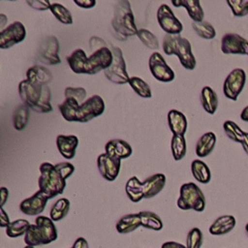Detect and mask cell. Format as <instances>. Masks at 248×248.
Masks as SVG:
<instances>
[{"mask_svg":"<svg viewBox=\"0 0 248 248\" xmlns=\"http://www.w3.org/2000/svg\"><path fill=\"white\" fill-rule=\"evenodd\" d=\"M26 3L31 7L33 8L34 10H37V11H46V10H49L50 8V5L51 3L47 0H45V1H41V0H27Z\"/></svg>","mask_w":248,"mask_h":248,"instance_id":"f6af8a7d","label":"cell"},{"mask_svg":"<svg viewBox=\"0 0 248 248\" xmlns=\"http://www.w3.org/2000/svg\"><path fill=\"white\" fill-rule=\"evenodd\" d=\"M24 248H35V247H33V246H28V245H26Z\"/></svg>","mask_w":248,"mask_h":248,"instance_id":"9f6ffc18","label":"cell"},{"mask_svg":"<svg viewBox=\"0 0 248 248\" xmlns=\"http://www.w3.org/2000/svg\"><path fill=\"white\" fill-rule=\"evenodd\" d=\"M113 60L109 68L104 71L105 77L112 83L115 84H126L129 82L130 77L126 70V63L123 57L122 50L118 46L111 47Z\"/></svg>","mask_w":248,"mask_h":248,"instance_id":"ba28073f","label":"cell"},{"mask_svg":"<svg viewBox=\"0 0 248 248\" xmlns=\"http://www.w3.org/2000/svg\"><path fill=\"white\" fill-rule=\"evenodd\" d=\"M10 219L3 207H0V227L7 228L10 225Z\"/></svg>","mask_w":248,"mask_h":248,"instance_id":"7dc6e473","label":"cell"},{"mask_svg":"<svg viewBox=\"0 0 248 248\" xmlns=\"http://www.w3.org/2000/svg\"><path fill=\"white\" fill-rule=\"evenodd\" d=\"M70 201L66 198H61L59 200H57L51 206L50 208V212H49V218L53 221H60L62 220L64 217H66V215L68 214L69 210H70Z\"/></svg>","mask_w":248,"mask_h":248,"instance_id":"d6a6232c","label":"cell"},{"mask_svg":"<svg viewBox=\"0 0 248 248\" xmlns=\"http://www.w3.org/2000/svg\"><path fill=\"white\" fill-rule=\"evenodd\" d=\"M58 233L54 222L43 215L35 219V224L30 225L24 235V242L28 246L46 245L57 239Z\"/></svg>","mask_w":248,"mask_h":248,"instance_id":"3957f363","label":"cell"},{"mask_svg":"<svg viewBox=\"0 0 248 248\" xmlns=\"http://www.w3.org/2000/svg\"><path fill=\"white\" fill-rule=\"evenodd\" d=\"M59 42L55 36H47L42 40L38 49V59L46 65H57L59 57Z\"/></svg>","mask_w":248,"mask_h":248,"instance_id":"8fae6325","label":"cell"},{"mask_svg":"<svg viewBox=\"0 0 248 248\" xmlns=\"http://www.w3.org/2000/svg\"><path fill=\"white\" fill-rule=\"evenodd\" d=\"M161 248H187L186 245H183L176 241H167L162 244Z\"/></svg>","mask_w":248,"mask_h":248,"instance_id":"681fc988","label":"cell"},{"mask_svg":"<svg viewBox=\"0 0 248 248\" xmlns=\"http://www.w3.org/2000/svg\"><path fill=\"white\" fill-rule=\"evenodd\" d=\"M227 4L234 16L242 17L248 15V0H227Z\"/></svg>","mask_w":248,"mask_h":248,"instance_id":"60d3db41","label":"cell"},{"mask_svg":"<svg viewBox=\"0 0 248 248\" xmlns=\"http://www.w3.org/2000/svg\"><path fill=\"white\" fill-rule=\"evenodd\" d=\"M74 3L82 9H91L96 5L95 0H74Z\"/></svg>","mask_w":248,"mask_h":248,"instance_id":"bcb514c9","label":"cell"},{"mask_svg":"<svg viewBox=\"0 0 248 248\" xmlns=\"http://www.w3.org/2000/svg\"><path fill=\"white\" fill-rule=\"evenodd\" d=\"M192 28L199 37L205 40H211L216 36V31L213 25L205 20H202L201 22L193 21Z\"/></svg>","mask_w":248,"mask_h":248,"instance_id":"74e56055","label":"cell"},{"mask_svg":"<svg viewBox=\"0 0 248 248\" xmlns=\"http://www.w3.org/2000/svg\"><path fill=\"white\" fill-rule=\"evenodd\" d=\"M58 108L65 120L86 123L104 112L105 102L99 95L91 96L81 105L74 98H66Z\"/></svg>","mask_w":248,"mask_h":248,"instance_id":"6da1fadb","label":"cell"},{"mask_svg":"<svg viewBox=\"0 0 248 248\" xmlns=\"http://www.w3.org/2000/svg\"><path fill=\"white\" fill-rule=\"evenodd\" d=\"M140 217V222L141 226L144 227L145 229L153 230V231H161L163 229V221L160 218L159 215L152 211H140L139 212Z\"/></svg>","mask_w":248,"mask_h":248,"instance_id":"f546056e","label":"cell"},{"mask_svg":"<svg viewBox=\"0 0 248 248\" xmlns=\"http://www.w3.org/2000/svg\"><path fill=\"white\" fill-rule=\"evenodd\" d=\"M223 129L226 136L230 140L238 143L242 142L245 132L235 122H233L232 120H226L223 124Z\"/></svg>","mask_w":248,"mask_h":248,"instance_id":"d590c367","label":"cell"},{"mask_svg":"<svg viewBox=\"0 0 248 248\" xmlns=\"http://www.w3.org/2000/svg\"><path fill=\"white\" fill-rule=\"evenodd\" d=\"M121 161L108 157L106 153H102L97 158V168L100 174L108 181H114L120 170Z\"/></svg>","mask_w":248,"mask_h":248,"instance_id":"e0dca14e","label":"cell"},{"mask_svg":"<svg viewBox=\"0 0 248 248\" xmlns=\"http://www.w3.org/2000/svg\"><path fill=\"white\" fill-rule=\"evenodd\" d=\"M26 37V29L20 21H14L0 32V47L10 48L22 42Z\"/></svg>","mask_w":248,"mask_h":248,"instance_id":"5bb4252c","label":"cell"},{"mask_svg":"<svg viewBox=\"0 0 248 248\" xmlns=\"http://www.w3.org/2000/svg\"><path fill=\"white\" fill-rule=\"evenodd\" d=\"M168 125L172 135L184 136L187 131L188 122L186 116L181 111L170 109L168 112Z\"/></svg>","mask_w":248,"mask_h":248,"instance_id":"44dd1931","label":"cell"},{"mask_svg":"<svg viewBox=\"0 0 248 248\" xmlns=\"http://www.w3.org/2000/svg\"><path fill=\"white\" fill-rule=\"evenodd\" d=\"M125 192L127 197L133 202H139L143 199L141 191V182L137 176H132L128 179L125 185Z\"/></svg>","mask_w":248,"mask_h":248,"instance_id":"4dcf8cb0","label":"cell"},{"mask_svg":"<svg viewBox=\"0 0 248 248\" xmlns=\"http://www.w3.org/2000/svg\"><path fill=\"white\" fill-rule=\"evenodd\" d=\"M113 60L111 49L108 46L97 48L93 53L87 57L85 64V74L96 75L101 71H106L110 67Z\"/></svg>","mask_w":248,"mask_h":248,"instance_id":"9c48e42d","label":"cell"},{"mask_svg":"<svg viewBox=\"0 0 248 248\" xmlns=\"http://www.w3.org/2000/svg\"><path fill=\"white\" fill-rule=\"evenodd\" d=\"M157 21L166 34L180 35L181 31L183 30L182 23L174 16L172 10L167 4H162L158 8Z\"/></svg>","mask_w":248,"mask_h":248,"instance_id":"7c38bea8","label":"cell"},{"mask_svg":"<svg viewBox=\"0 0 248 248\" xmlns=\"http://www.w3.org/2000/svg\"><path fill=\"white\" fill-rule=\"evenodd\" d=\"M240 119H241L242 121L248 122V106H246V107L241 110Z\"/></svg>","mask_w":248,"mask_h":248,"instance_id":"f5cc1de1","label":"cell"},{"mask_svg":"<svg viewBox=\"0 0 248 248\" xmlns=\"http://www.w3.org/2000/svg\"><path fill=\"white\" fill-rule=\"evenodd\" d=\"M171 4L175 7H183L186 9L190 18L195 22L203 20L204 13L202 8L201 2L198 0H172Z\"/></svg>","mask_w":248,"mask_h":248,"instance_id":"cb8c5ba5","label":"cell"},{"mask_svg":"<svg viewBox=\"0 0 248 248\" xmlns=\"http://www.w3.org/2000/svg\"><path fill=\"white\" fill-rule=\"evenodd\" d=\"M30 115V108L24 105H19L16 109L14 111L13 115V126L16 131H22L29 120Z\"/></svg>","mask_w":248,"mask_h":248,"instance_id":"1f68e13d","label":"cell"},{"mask_svg":"<svg viewBox=\"0 0 248 248\" xmlns=\"http://www.w3.org/2000/svg\"><path fill=\"white\" fill-rule=\"evenodd\" d=\"M0 18H1V21H0V23H1V24H0V27H1V29L3 30V29H4L3 27H4V25L6 24V23H5L6 16H5V15H3V14H1V15H0Z\"/></svg>","mask_w":248,"mask_h":248,"instance_id":"db71d44e","label":"cell"},{"mask_svg":"<svg viewBox=\"0 0 248 248\" xmlns=\"http://www.w3.org/2000/svg\"><path fill=\"white\" fill-rule=\"evenodd\" d=\"M129 85L137 95L142 98H151L152 92L150 86L142 78L139 77H131L129 78Z\"/></svg>","mask_w":248,"mask_h":248,"instance_id":"8d00e7d4","label":"cell"},{"mask_svg":"<svg viewBox=\"0 0 248 248\" xmlns=\"http://www.w3.org/2000/svg\"><path fill=\"white\" fill-rule=\"evenodd\" d=\"M65 99L66 98H74L76 99L80 105L84 103L86 97V90L83 87H66L64 90Z\"/></svg>","mask_w":248,"mask_h":248,"instance_id":"7bdbcfd3","label":"cell"},{"mask_svg":"<svg viewBox=\"0 0 248 248\" xmlns=\"http://www.w3.org/2000/svg\"><path fill=\"white\" fill-rule=\"evenodd\" d=\"M221 50L225 54H241L248 53V41L236 33H227L221 40Z\"/></svg>","mask_w":248,"mask_h":248,"instance_id":"9a60e30c","label":"cell"},{"mask_svg":"<svg viewBox=\"0 0 248 248\" xmlns=\"http://www.w3.org/2000/svg\"><path fill=\"white\" fill-rule=\"evenodd\" d=\"M40 177L38 179L39 191L46 195L48 200L62 194L66 187V179L58 171L54 165L44 162L40 165Z\"/></svg>","mask_w":248,"mask_h":248,"instance_id":"8992f818","label":"cell"},{"mask_svg":"<svg viewBox=\"0 0 248 248\" xmlns=\"http://www.w3.org/2000/svg\"><path fill=\"white\" fill-rule=\"evenodd\" d=\"M87 55L82 48L75 49L69 56H67V63L71 70L76 74H85V64Z\"/></svg>","mask_w":248,"mask_h":248,"instance_id":"4316f807","label":"cell"},{"mask_svg":"<svg viewBox=\"0 0 248 248\" xmlns=\"http://www.w3.org/2000/svg\"><path fill=\"white\" fill-rule=\"evenodd\" d=\"M148 67L151 75L159 81L170 82L174 79V72L167 64L163 55L159 52H153L148 61Z\"/></svg>","mask_w":248,"mask_h":248,"instance_id":"4fadbf2b","label":"cell"},{"mask_svg":"<svg viewBox=\"0 0 248 248\" xmlns=\"http://www.w3.org/2000/svg\"><path fill=\"white\" fill-rule=\"evenodd\" d=\"M141 226L139 213H129L122 216L115 225L116 231L119 233H129Z\"/></svg>","mask_w":248,"mask_h":248,"instance_id":"484cf974","label":"cell"},{"mask_svg":"<svg viewBox=\"0 0 248 248\" xmlns=\"http://www.w3.org/2000/svg\"><path fill=\"white\" fill-rule=\"evenodd\" d=\"M105 153L115 160H122L130 157L133 153L131 145L121 139H113L108 140L105 145Z\"/></svg>","mask_w":248,"mask_h":248,"instance_id":"ac0fdd59","label":"cell"},{"mask_svg":"<svg viewBox=\"0 0 248 248\" xmlns=\"http://www.w3.org/2000/svg\"><path fill=\"white\" fill-rule=\"evenodd\" d=\"M18 94L23 104L35 112L46 113L52 110L51 93L47 85L36 84L25 78L18 84Z\"/></svg>","mask_w":248,"mask_h":248,"instance_id":"7a4b0ae2","label":"cell"},{"mask_svg":"<svg viewBox=\"0 0 248 248\" xmlns=\"http://www.w3.org/2000/svg\"><path fill=\"white\" fill-rule=\"evenodd\" d=\"M50 12L55 18L63 24H73V16L71 12L60 3H51Z\"/></svg>","mask_w":248,"mask_h":248,"instance_id":"f35d334b","label":"cell"},{"mask_svg":"<svg viewBox=\"0 0 248 248\" xmlns=\"http://www.w3.org/2000/svg\"><path fill=\"white\" fill-rule=\"evenodd\" d=\"M54 166L58 170V171L63 175V177L65 179L70 177L73 174V172L75 171L74 165H72L71 163H68V162L58 163V164H55Z\"/></svg>","mask_w":248,"mask_h":248,"instance_id":"ee69618b","label":"cell"},{"mask_svg":"<svg viewBox=\"0 0 248 248\" xmlns=\"http://www.w3.org/2000/svg\"><path fill=\"white\" fill-rule=\"evenodd\" d=\"M170 150L175 161H179L184 158L187 151V144L184 136L172 135L170 140Z\"/></svg>","mask_w":248,"mask_h":248,"instance_id":"836d02e7","label":"cell"},{"mask_svg":"<svg viewBox=\"0 0 248 248\" xmlns=\"http://www.w3.org/2000/svg\"><path fill=\"white\" fill-rule=\"evenodd\" d=\"M78 145V138L75 135H59L56 138V146L65 159H73Z\"/></svg>","mask_w":248,"mask_h":248,"instance_id":"ffe728a7","label":"cell"},{"mask_svg":"<svg viewBox=\"0 0 248 248\" xmlns=\"http://www.w3.org/2000/svg\"><path fill=\"white\" fill-rule=\"evenodd\" d=\"M163 50L167 55H176L186 70L196 68V58L192 52L191 43L180 35L166 34L163 40Z\"/></svg>","mask_w":248,"mask_h":248,"instance_id":"277c9868","label":"cell"},{"mask_svg":"<svg viewBox=\"0 0 248 248\" xmlns=\"http://www.w3.org/2000/svg\"><path fill=\"white\" fill-rule=\"evenodd\" d=\"M29 221L25 219H17L10 223V225L6 228V233L11 238H16L21 235H25L26 232L30 227Z\"/></svg>","mask_w":248,"mask_h":248,"instance_id":"e575fe53","label":"cell"},{"mask_svg":"<svg viewBox=\"0 0 248 248\" xmlns=\"http://www.w3.org/2000/svg\"><path fill=\"white\" fill-rule=\"evenodd\" d=\"M140 41L149 49H158L159 48V41L157 37L148 29L140 28L137 33Z\"/></svg>","mask_w":248,"mask_h":248,"instance_id":"ab89813d","label":"cell"},{"mask_svg":"<svg viewBox=\"0 0 248 248\" xmlns=\"http://www.w3.org/2000/svg\"><path fill=\"white\" fill-rule=\"evenodd\" d=\"M216 135L213 132H206L200 137L196 143L197 156L203 158L208 156L214 149L216 144Z\"/></svg>","mask_w":248,"mask_h":248,"instance_id":"d4e9b609","label":"cell"},{"mask_svg":"<svg viewBox=\"0 0 248 248\" xmlns=\"http://www.w3.org/2000/svg\"><path fill=\"white\" fill-rule=\"evenodd\" d=\"M74 248H89L88 246V242L84 237H78L74 244H73Z\"/></svg>","mask_w":248,"mask_h":248,"instance_id":"c3c4849f","label":"cell"},{"mask_svg":"<svg viewBox=\"0 0 248 248\" xmlns=\"http://www.w3.org/2000/svg\"><path fill=\"white\" fill-rule=\"evenodd\" d=\"M201 104L207 113H215L218 108V96L210 86L202 87L201 91Z\"/></svg>","mask_w":248,"mask_h":248,"instance_id":"83f0119b","label":"cell"},{"mask_svg":"<svg viewBox=\"0 0 248 248\" xmlns=\"http://www.w3.org/2000/svg\"><path fill=\"white\" fill-rule=\"evenodd\" d=\"M52 78L51 72L44 66L34 65L26 71V79L36 84L47 85L52 80Z\"/></svg>","mask_w":248,"mask_h":248,"instance_id":"603a6c76","label":"cell"},{"mask_svg":"<svg viewBox=\"0 0 248 248\" xmlns=\"http://www.w3.org/2000/svg\"><path fill=\"white\" fill-rule=\"evenodd\" d=\"M202 232L199 228H193L188 232L186 237L187 248H201L202 245Z\"/></svg>","mask_w":248,"mask_h":248,"instance_id":"b9f144b4","label":"cell"},{"mask_svg":"<svg viewBox=\"0 0 248 248\" xmlns=\"http://www.w3.org/2000/svg\"><path fill=\"white\" fill-rule=\"evenodd\" d=\"M247 56H248V53H247Z\"/></svg>","mask_w":248,"mask_h":248,"instance_id":"680465c9","label":"cell"},{"mask_svg":"<svg viewBox=\"0 0 248 248\" xmlns=\"http://www.w3.org/2000/svg\"><path fill=\"white\" fill-rule=\"evenodd\" d=\"M111 26L120 37V40H126L128 37L137 35L139 29L135 23L134 14L128 0H119L116 2Z\"/></svg>","mask_w":248,"mask_h":248,"instance_id":"5b68a950","label":"cell"},{"mask_svg":"<svg viewBox=\"0 0 248 248\" xmlns=\"http://www.w3.org/2000/svg\"><path fill=\"white\" fill-rule=\"evenodd\" d=\"M191 171L194 178L202 184H207L211 179V171L209 167L202 160L196 159L191 163Z\"/></svg>","mask_w":248,"mask_h":248,"instance_id":"f1b7e54d","label":"cell"},{"mask_svg":"<svg viewBox=\"0 0 248 248\" xmlns=\"http://www.w3.org/2000/svg\"><path fill=\"white\" fill-rule=\"evenodd\" d=\"M177 206L182 210H195L202 212L205 208V197L201 188L194 182L184 183L180 187Z\"/></svg>","mask_w":248,"mask_h":248,"instance_id":"52a82bcc","label":"cell"},{"mask_svg":"<svg viewBox=\"0 0 248 248\" xmlns=\"http://www.w3.org/2000/svg\"><path fill=\"white\" fill-rule=\"evenodd\" d=\"M246 83V73L241 68H235L232 70L223 83L224 95L232 100L236 101L239 94L242 92Z\"/></svg>","mask_w":248,"mask_h":248,"instance_id":"30bf717a","label":"cell"},{"mask_svg":"<svg viewBox=\"0 0 248 248\" xmlns=\"http://www.w3.org/2000/svg\"><path fill=\"white\" fill-rule=\"evenodd\" d=\"M236 225V220L232 215H222L209 227V232L212 235H223L232 232Z\"/></svg>","mask_w":248,"mask_h":248,"instance_id":"7402d4cb","label":"cell"},{"mask_svg":"<svg viewBox=\"0 0 248 248\" xmlns=\"http://www.w3.org/2000/svg\"><path fill=\"white\" fill-rule=\"evenodd\" d=\"M71 248H74V247H73V246H72V247H71Z\"/></svg>","mask_w":248,"mask_h":248,"instance_id":"6f0895ef","label":"cell"},{"mask_svg":"<svg viewBox=\"0 0 248 248\" xmlns=\"http://www.w3.org/2000/svg\"><path fill=\"white\" fill-rule=\"evenodd\" d=\"M166 175L155 173L141 182V191L143 199H151L158 195L166 185Z\"/></svg>","mask_w":248,"mask_h":248,"instance_id":"d6986e66","label":"cell"},{"mask_svg":"<svg viewBox=\"0 0 248 248\" xmlns=\"http://www.w3.org/2000/svg\"><path fill=\"white\" fill-rule=\"evenodd\" d=\"M241 145H242V148L243 150L246 152V154L248 155V133L245 132V135H244V139L241 142Z\"/></svg>","mask_w":248,"mask_h":248,"instance_id":"816d5d0a","label":"cell"},{"mask_svg":"<svg viewBox=\"0 0 248 248\" xmlns=\"http://www.w3.org/2000/svg\"><path fill=\"white\" fill-rule=\"evenodd\" d=\"M0 197H1V204L0 205H1V207H3L9 198V190L6 187L0 188Z\"/></svg>","mask_w":248,"mask_h":248,"instance_id":"f907efd6","label":"cell"},{"mask_svg":"<svg viewBox=\"0 0 248 248\" xmlns=\"http://www.w3.org/2000/svg\"><path fill=\"white\" fill-rule=\"evenodd\" d=\"M48 198L41 191H37L31 197L23 200L19 203V210L26 215L35 216L42 213L46 205Z\"/></svg>","mask_w":248,"mask_h":248,"instance_id":"2e32d148","label":"cell"},{"mask_svg":"<svg viewBox=\"0 0 248 248\" xmlns=\"http://www.w3.org/2000/svg\"><path fill=\"white\" fill-rule=\"evenodd\" d=\"M245 232H246V235L248 236V223L245 225Z\"/></svg>","mask_w":248,"mask_h":248,"instance_id":"11a10c76","label":"cell"}]
</instances>
